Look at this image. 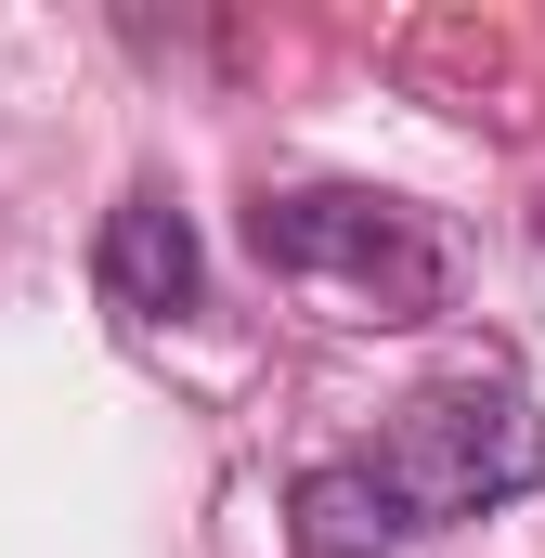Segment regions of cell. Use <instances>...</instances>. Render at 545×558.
Instances as JSON below:
<instances>
[{
  "label": "cell",
  "instance_id": "6da1fadb",
  "mask_svg": "<svg viewBox=\"0 0 545 558\" xmlns=\"http://www.w3.org/2000/svg\"><path fill=\"white\" fill-rule=\"evenodd\" d=\"M533 481H545L533 390L507 364H455L415 403H390V428L364 454L299 468L286 533H299V558H403L415 533H455V520H481V507H507Z\"/></svg>",
  "mask_w": 545,
  "mask_h": 558
},
{
  "label": "cell",
  "instance_id": "7a4b0ae2",
  "mask_svg": "<svg viewBox=\"0 0 545 558\" xmlns=\"http://www.w3.org/2000/svg\"><path fill=\"white\" fill-rule=\"evenodd\" d=\"M247 247H261V274L338 286V299L377 312V325H428V312L455 299L441 234H428L415 208H390V195H338V182H312V195H261V208H247Z\"/></svg>",
  "mask_w": 545,
  "mask_h": 558
},
{
  "label": "cell",
  "instance_id": "3957f363",
  "mask_svg": "<svg viewBox=\"0 0 545 558\" xmlns=\"http://www.w3.org/2000/svg\"><path fill=\"white\" fill-rule=\"evenodd\" d=\"M92 286H105L131 325L195 312V286H208V260H195V221H182L169 195H118V208H105V234H92Z\"/></svg>",
  "mask_w": 545,
  "mask_h": 558
}]
</instances>
